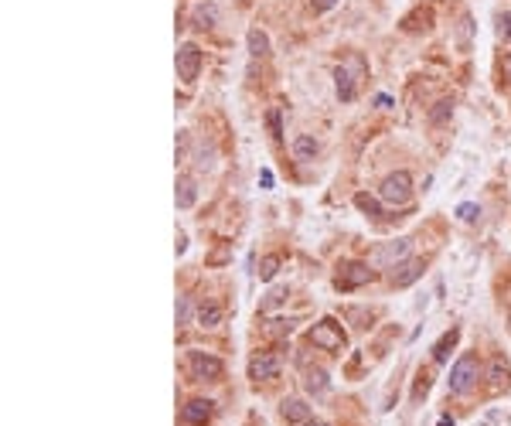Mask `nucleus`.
Masks as SVG:
<instances>
[{
  "instance_id": "f257e3e1",
  "label": "nucleus",
  "mask_w": 511,
  "mask_h": 426,
  "mask_svg": "<svg viewBox=\"0 0 511 426\" xmlns=\"http://www.w3.org/2000/svg\"><path fill=\"white\" fill-rule=\"evenodd\" d=\"M484 375V368H481V362L474 358V355H464L457 365L450 368V379H447V389H450L453 396H464V392H471L474 386H477V379Z\"/></svg>"
},
{
  "instance_id": "f03ea898",
  "label": "nucleus",
  "mask_w": 511,
  "mask_h": 426,
  "mask_svg": "<svg viewBox=\"0 0 511 426\" xmlns=\"http://www.w3.org/2000/svg\"><path fill=\"white\" fill-rule=\"evenodd\" d=\"M378 198L385 201V205H406L409 198H413V177L406 174V171H395L382 181V188H378Z\"/></svg>"
},
{
  "instance_id": "7ed1b4c3",
  "label": "nucleus",
  "mask_w": 511,
  "mask_h": 426,
  "mask_svg": "<svg viewBox=\"0 0 511 426\" xmlns=\"http://www.w3.org/2000/svg\"><path fill=\"white\" fill-rule=\"evenodd\" d=\"M188 368H191V375H195L198 382H218L222 372H225L222 358L205 355V351H191V355H188Z\"/></svg>"
},
{
  "instance_id": "20e7f679",
  "label": "nucleus",
  "mask_w": 511,
  "mask_h": 426,
  "mask_svg": "<svg viewBox=\"0 0 511 426\" xmlns=\"http://www.w3.org/2000/svg\"><path fill=\"white\" fill-rule=\"evenodd\" d=\"M311 345H317V348L324 351H341L344 348V331H341V324L337 321H320L314 331H311Z\"/></svg>"
},
{
  "instance_id": "39448f33",
  "label": "nucleus",
  "mask_w": 511,
  "mask_h": 426,
  "mask_svg": "<svg viewBox=\"0 0 511 426\" xmlns=\"http://www.w3.org/2000/svg\"><path fill=\"white\" fill-rule=\"evenodd\" d=\"M198 72H201V48L198 45H181L177 48V76H181V82H195L198 78Z\"/></svg>"
},
{
  "instance_id": "423d86ee",
  "label": "nucleus",
  "mask_w": 511,
  "mask_h": 426,
  "mask_svg": "<svg viewBox=\"0 0 511 426\" xmlns=\"http://www.w3.org/2000/svg\"><path fill=\"white\" fill-rule=\"evenodd\" d=\"M276 375H279V358H276V355L259 351V355L249 358V379H253V382H270Z\"/></svg>"
},
{
  "instance_id": "0eeeda50",
  "label": "nucleus",
  "mask_w": 511,
  "mask_h": 426,
  "mask_svg": "<svg viewBox=\"0 0 511 426\" xmlns=\"http://www.w3.org/2000/svg\"><path fill=\"white\" fill-rule=\"evenodd\" d=\"M409 249H413L409 239H395V242H385L382 249L375 252V259H378V266H399V263L409 259Z\"/></svg>"
},
{
  "instance_id": "6e6552de",
  "label": "nucleus",
  "mask_w": 511,
  "mask_h": 426,
  "mask_svg": "<svg viewBox=\"0 0 511 426\" xmlns=\"http://www.w3.org/2000/svg\"><path fill=\"white\" fill-rule=\"evenodd\" d=\"M423 270H426V263L423 259H406V263H399L392 273V283L395 287H409V283H416L419 276H423Z\"/></svg>"
},
{
  "instance_id": "1a4fd4ad",
  "label": "nucleus",
  "mask_w": 511,
  "mask_h": 426,
  "mask_svg": "<svg viewBox=\"0 0 511 426\" xmlns=\"http://www.w3.org/2000/svg\"><path fill=\"white\" fill-rule=\"evenodd\" d=\"M375 273L365 266V263H351V266H344V273L337 276V287H344V290H351V287H361V283H368Z\"/></svg>"
},
{
  "instance_id": "9d476101",
  "label": "nucleus",
  "mask_w": 511,
  "mask_h": 426,
  "mask_svg": "<svg viewBox=\"0 0 511 426\" xmlns=\"http://www.w3.org/2000/svg\"><path fill=\"white\" fill-rule=\"evenodd\" d=\"M208 416H212V403H208V399H191L188 406L181 409V420L191 426H205Z\"/></svg>"
},
{
  "instance_id": "9b49d317",
  "label": "nucleus",
  "mask_w": 511,
  "mask_h": 426,
  "mask_svg": "<svg viewBox=\"0 0 511 426\" xmlns=\"http://www.w3.org/2000/svg\"><path fill=\"white\" fill-rule=\"evenodd\" d=\"M317 154H320V143H317L311 134H300L294 140V157L300 160V164H311Z\"/></svg>"
},
{
  "instance_id": "f8f14e48",
  "label": "nucleus",
  "mask_w": 511,
  "mask_h": 426,
  "mask_svg": "<svg viewBox=\"0 0 511 426\" xmlns=\"http://www.w3.org/2000/svg\"><path fill=\"white\" fill-rule=\"evenodd\" d=\"M484 379H488V389L491 392H501V389H508V365H505V358H494L488 372H484Z\"/></svg>"
},
{
  "instance_id": "ddd939ff",
  "label": "nucleus",
  "mask_w": 511,
  "mask_h": 426,
  "mask_svg": "<svg viewBox=\"0 0 511 426\" xmlns=\"http://www.w3.org/2000/svg\"><path fill=\"white\" fill-rule=\"evenodd\" d=\"M279 413H283V420H290V423H307V420H311V406H307L303 399H283Z\"/></svg>"
},
{
  "instance_id": "4468645a",
  "label": "nucleus",
  "mask_w": 511,
  "mask_h": 426,
  "mask_svg": "<svg viewBox=\"0 0 511 426\" xmlns=\"http://www.w3.org/2000/svg\"><path fill=\"white\" fill-rule=\"evenodd\" d=\"M195 317H198V324H201V328H218V324H222V317H225V310H222V304H201Z\"/></svg>"
},
{
  "instance_id": "2eb2a0df",
  "label": "nucleus",
  "mask_w": 511,
  "mask_h": 426,
  "mask_svg": "<svg viewBox=\"0 0 511 426\" xmlns=\"http://www.w3.org/2000/svg\"><path fill=\"white\" fill-rule=\"evenodd\" d=\"M195 201H198L195 181H191V177H181V181H177V208H191Z\"/></svg>"
},
{
  "instance_id": "dca6fc26",
  "label": "nucleus",
  "mask_w": 511,
  "mask_h": 426,
  "mask_svg": "<svg viewBox=\"0 0 511 426\" xmlns=\"http://www.w3.org/2000/svg\"><path fill=\"white\" fill-rule=\"evenodd\" d=\"M249 55H253V59H266V55H270V38H266V31L249 28Z\"/></svg>"
},
{
  "instance_id": "f3484780",
  "label": "nucleus",
  "mask_w": 511,
  "mask_h": 426,
  "mask_svg": "<svg viewBox=\"0 0 511 426\" xmlns=\"http://www.w3.org/2000/svg\"><path fill=\"white\" fill-rule=\"evenodd\" d=\"M335 85H337V96L344 99V102H351L354 99V78L348 76V69L341 65V69H335Z\"/></svg>"
},
{
  "instance_id": "a211bd4d",
  "label": "nucleus",
  "mask_w": 511,
  "mask_h": 426,
  "mask_svg": "<svg viewBox=\"0 0 511 426\" xmlns=\"http://www.w3.org/2000/svg\"><path fill=\"white\" fill-rule=\"evenodd\" d=\"M327 372L324 368H314V372H307V392H314V396H320V392H327Z\"/></svg>"
},
{
  "instance_id": "6ab92c4d",
  "label": "nucleus",
  "mask_w": 511,
  "mask_h": 426,
  "mask_svg": "<svg viewBox=\"0 0 511 426\" xmlns=\"http://www.w3.org/2000/svg\"><path fill=\"white\" fill-rule=\"evenodd\" d=\"M453 345H457V328H453L450 334H443V338H440V345H436V351H433V358L443 365V362L450 358V348H453Z\"/></svg>"
},
{
  "instance_id": "aec40b11",
  "label": "nucleus",
  "mask_w": 511,
  "mask_h": 426,
  "mask_svg": "<svg viewBox=\"0 0 511 426\" xmlns=\"http://www.w3.org/2000/svg\"><path fill=\"white\" fill-rule=\"evenodd\" d=\"M215 4H198L195 7V24L198 28H212V24H215Z\"/></svg>"
},
{
  "instance_id": "412c9836",
  "label": "nucleus",
  "mask_w": 511,
  "mask_h": 426,
  "mask_svg": "<svg viewBox=\"0 0 511 426\" xmlns=\"http://www.w3.org/2000/svg\"><path fill=\"white\" fill-rule=\"evenodd\" d=\"M450 117H453V102H450V99H440V102H436V110L430 113V123H433V126H440V123H447Z\"/></svg>"
},
{
  "instance_id": "4be33fe9",
  "label": "nucleus",
  "mask_w": 511,
  "mask_h": 426,
  "mask_svg": "<svg viewBox=\"0 0 511 426\" xmlns=\"http://www.w3.org/2000/svg\"><path fill=\"white\" fill-rule=\"evenodd\" d=\"M191 314H195L191 297H177V324H191Z\"/></svg>"
},
{
  "instance_id": "5701e85b",
  "label": "nucleus",
  "mask_w": 511,
  "mask_h": 426,
  "mask_svg": "<svg viewBox=\"0 0 511 426\" xmlns=\"http://www.w3.org/2000/svg\"><path fill=\"white\" fill-rule=\"evenodd\" d=\"M276 270H279V256H266V259L259 263V280H273Z\"/></svg>"
},
{
  "instance_id": "b1692460",
  "label": "nucleus",
  "mask_w": 511,
  "mask_h": 426,
  "mask_svg": "<svg viewBox=\"0 0 511 426\" xmlns=\"http://www.w3.org/2000/svg\"><path fill=\"white\" fill-rule=\"evenodd\" d=\"M354 205H358V208H361V212L375 215V218H378V215H382V208H378V201H375V198H368V194H358V198H354Z\"/></svg>"
},
{
  "instance_id": "393cba45",
  "label": "nucleus",
  "mask_w": 511,
  "mask_h": 426,
  "mask_svg": "<svg viewBox=\"0 0 511 426\" xmlns=\"http://www.w3.org/2000/svg\"><path fill=\"white\" fill-rule=\"evenodd\" d=\"M212 157H215V150H212V147H198L195 167H198V171H212Z\"/></svg>"
},
{
  "instance_id": "a878e982",
  "label": "nucleus",
  "mask_w": 511,
  "mask_h": 426,
  "mask_svg": "<svg viewBox=\"0 0 511 426\" xmlns=\"http://www.w3.org/2000/svg\"><path fill=\"white\" fill-rule=\"evenodd\" d=\"M457 215H460L464 222H477V218H481V205H474V201H464V205L457 208Z\"/></svg>"
},
{
  "instance_id": "bb28decb",
  "label": "nucleus",
  "mask_w": 511,
  "mask_h": 426,
  "mask_svg": "<svg viewBox=\"0 0 511 426\" xmlns=\"http://www.w3.org/2000/svg\"><path fill=\"white\" fill-rule=\"evenodd\" d=\"M498 38L501 41H511V14H498Z\"/></svg>"
},
{
  "instance_id": "cd10ccee",
  "label": "nucleus",
  "mask_w": 511,
  "mask_h": 426,
  "mask_svg": "<svg viewBox=\"0 0 511 426\" xmlns=\"http://www.w3.org/2000/svg\"><path fill=\"white\" fill-rule=\"evenodd\" d=\"M467 38H471V18L460 20V45H464V48H467Z\"/></svg>"
},
{
  "instance_id": "c85d7f7f",
  "label": "nucleus",
  "mask_w": 511,
  "mask_h": 426,
  "mask_svg": "<svg viewBox=\"0 0 511 426\" xmlns=\"http://www.w3.org/2000/svg\"><path fill=\"white\" fill-rule=\"evenodd\" d=\"M270 130H273V136H279V113H270Z\"/></svg>"
},
{
  "instance_id": "c756f323",
  "label": "nucleus",
  "mask_w": 511,
  "mask_h": 426,
  "mask_svg": "<svg viewBox=\"0 0 511 426\" xmlns=\"http://www.w3.org/2000/svg\"><path fill=\"white\" fill-rule=\"evenodd\" d=\"M335 4H337V0H314V7H317V11H331Z\"/></svg>"
},
{
  "instance_id": "7c9ffc66",
  "label": "nucleus",
  "mask_w": 511,
  "mask_h": 426,
  "mask_svg": "<svg viewBox=\"0 0 511 426\" xmlns=\"http://www.w3.org/2000/svg\"><path fill=\"white\" fill-rule=\"evenodd\" d=\"M375 102H378V110H389V106H392V99H389V96H378Z\"/></svg>"
},
{
  "instance_id": "2f4dec72",
  "label": "nucleus",
  "mask_w": 511,
  "mask_h": 426,
  "mask_svg": "<svg viewBox=\"0 0 511 426\" xmlns=\"http://www.w3.org/2000/svg\"><path fill=\"white\" fill-rule=\"evenodd\" d=\"M303 426H331V423H324V420H307Z\"/></svg>"
},
{
  "instance_id": "473e14b6",
  "label": "nucleus",
  "mask_w": 511,
  "mask_h": 426,
  "mask_svg": "<svg viewBox=\"0 0 511 426\" xmlns=\"http://www.w3.org/2000/svg\"><path fill=\"white\" fill-rule=\"evenodd\" d=\"M505 76L511 78V55H508V59H505Z\"/></svg>"
},
{
  "instance_id": "72a5a7b5",
  "label": "nucleus",
  "mask_w": 511,
  "mask_h": 426,
  "mask_svg": "<svg viewBox=\"0 0 511 426\" xmlns=\"http://www.w3.org/2000/svg\"><path fill=\"white\" fill-rule=\"evenodd\" d=\"M436 426H453V420H447V416H443V420H440Z\"/></svg>"
}]
</instances>
